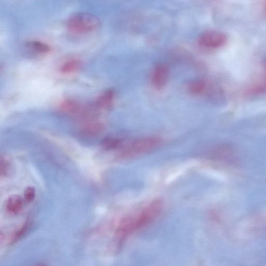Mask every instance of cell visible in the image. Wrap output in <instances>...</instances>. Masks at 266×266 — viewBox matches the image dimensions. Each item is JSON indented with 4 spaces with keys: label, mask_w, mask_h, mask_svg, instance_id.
<instances>
[{
    "label": "cell",
    "mask_w": 266,
    "mask_h": 266,
    "mask_svg": "<svg viewBox=\"0 0 266 266\" xmlns=\"http://www.w3.org/2000/svg\"><path fill=\"white\" fill-rule=\"evenodd\" d=\"M247 93L252 95H258L266 93V78L263 80L255 83L249 89Z\"/></svg>",
    "instance_id": "14"
},
{
    "label": "cell",
    "mask_w": 266,
    "mask_h": 266,
    "mask_svg": "<svg viewBox=\"0 0 266 266\" xmlns=\"http://www.w3.org/2000/svg\"><path fill=\"white\" fill-rule=\"evenodd\" d=\"M98 18L87 13H78L71 16L67 22V27L71 32L83 34L93 32L99 28Z\"/></svg>",
    "instance_id": "1"
},
{
    "label": "cell",
    "mask_w": 266,
    "mask_h": 266,
    "mask_svg": "<svg viewBox=\"0 0 266 266\" xmlns=\"http://www.w3.org/2000/svg\"><path fill=\"white\" fill-rule=\"evenodd\" d=\"M24 207V201L22 197L18 195H12L9 197L6 203V209L9 213L17 214Z\"/></svg>",
    "instance_id": "7"
},
{
    "label": "cell",
    "mask_w": 266,
    "mask_h": 266,
    "mask_svg": "<svg viewBox=\"0 0 266 266\" xmlns=\"http://www.w3.org/2000/svg\"><path fill=\"white\" fill-rule=\"evenodd\" d=\"M0 170H1V176H6L10 171V164L7 160L1 157V162H0Z\"/></svg>",
    "instance_id": "16"
},
{
    "label": "cell",
    "mask_w": 266,
    "mask_h": 266,
    "mask_svg": "<svg viewBox=\"0 0 266 266\" xmlns=\"http://www.w3.org/2000/svg\"><path fill=\"white\" fill-rule=\"evenodd\" d=\"M81 66L82 62L80 60L78 59H71L62 64L60 68V72L64 74H72L76 72Z\"/></svg>",
    "instance_id": "10"
},
{
    "label": "cell",
    "mask_w": 266,
    "mask_h": 266,
    "mask_svg": "<svg viewBox=\"0 0 266 266\" xmlns=\"http://www.w3.org/2000/svg\"><path fill=\"white\" fill-rule=\"evenodd\" d=\"M188 88L189 92L192 94L199 95L205 91L206 84L202 80H196L191 82Z\"/></svg>",
    "instance_id": "13"
},
{
    "label": "cell",
    "mask_w": 266,
    "mask_h": 266,
    "mask_svg": "<svg viewBox=\"0 0 266 266\" xmlns=\"http://www.w3.org/2000/svg\"><path fill=\"white\" fill-rule=\"evenodd\" d=\"M162 144V140L156 137L139 138L124 148L120 154L121 159L134 158L153 151Z\"/></svg>",
    "instance_id": "2"
},
{
    "label": "cell",
    "mask_w": 266,
    "mask_h": 266,
    "mask_svg": "<svg viewBox=\"0 0 266 266\" xmlns=\"http://www.w3.org/2000/svg\"><path fill=\"white\" fill-rule=\"evenodd\" d=\"M265 7H266V5H265Z\"/></svg>",
    "instance_id": "18"
},
{
    "label": "cell",
    "mask_w": 266,
    "mask_h": 266,
    "mask_svg": "<svg viewBox=\"0 0 266 266\" xmlns=\"http://www.w3.org/2000/svg\"><path fill=\"white\" fill-rule=\"evenodd\" d=\"M122 144V141L120 139L114 137H107L103 140L102 146L107 150H112L120 147Z\"/></svg>",
    "instance_id": "12"
},
{
    "label": "cell",
    "mask_w": 266,
    "mask_h": 266,
    "mask_svg": "<svg viewBox=\"0 0 266 266\" xmlns=\"http://www.w3.org/2000/svg\"><path fill=\"white\" fill-rule=\"evenodd\" d=\"M24 197L25 200L28 202H32L35 197V190L32 187L27 188L25 191Z\"/></svg>",
    "instance_id": "15"
},
{
    "label": "cell",
    "mask_w": 266,
    "mask_h": 266,
    "mask_svg": "<svg viewBox=\"0 0 266 266\" xmlns=\"http://www.w3.org/2000/svg\"><path fill=\"white\" fill-rule=\"evenodd\" d=\"M60 108L62 111L72 114H82L84 115L85 112L82 106L78 102L67 100L61 104Z\"/></svg>",
    "instance_id": "9"
},
{
    "label": "cell",
    "mask_w": 266,
    "mask_h": 266,
    "mask_svg": "<svg viewBox=\"0 0 266 266\" xmlns=\"http://www.w3.org/2000/svg\"><path fill=\"white\" fill-rule=\"evenodd\" d=\"M114 98L115 93L113 91L111 90L106 91L99 96L95 105L97 108L100 109H109L111 107Z\"/></svg>",
    "instance_id": "6"
},
{
    "label": "cell",
    "mask_w": 266,
    "mask_h": 266,
    "mask_svg": "<svg viewBox=\"0 0 266 266\" xmlns=\"http://www.w3.org/2000/svg\"><path fill=\"white\" fill-rule=\"evenodd\" d=\"M27 46L35 52L40 54H47L51 51V48L47 43L39 41H31L28 42Z\"/></svg>",
    "instance_id": "11"
},
{
    "label": "cell",
    "mask_w": 266,
    "mask_h": 266,
    "mask_svg": "<svg viewBox=\"0 0 266 266\" xmlns=\"http://www.w3.org/2000/svg\"><path fill=\"white\" fill-rule=\"evenodd\" d=\"M103 124L98 121H88L81 128V132L85 135L94 136L100 134L103 130Z\"/></svg>",
    "instance_id": "8"
},
{
    "label": "cell",
    "mask_w": 266,
    "mask_h": 266,
    "mask_svg": "<svg viewBox=\"0 0 266 266\" xmlns=\"http://www.w3.org/2000/svg\"><path fill=\"white\" fill-rule=\"evenodd\" d=\"M37 266H47L46 264H40Z\"/></svg>",
    "instance_id": "17"
},
{
    "label": "cell",
    "mask_w": 266,
    "mask_h": 266,
    "mask_svg": "<svg viewBox=\"0 0 266 266\" xmlns=\"http://www.w3.org/2000/svg\"><path fill=\"white\" fill-rule=\"evenodd\" d=\"M163 206L161 199H156L149 203L138 215L133 217L135 231L152 223L160 213Z\"/></svg>",
    "instance_id": "3"
},
{
    "label": "cell",
    "mask_w": 266,
    "mask_h": 266,
    "mask_svg": "<svg viewBox=\"0 0 266 266\" xmlns=\"http://www.w3.org/2000/svg\"><path fill=\"white\" fill-rule=\"evenodd\" d=\"M227 40V37L224 33L217 31H209L200 35L198 43L204 48L217 49L224 46Z\"/></svg>",
    "instance_id": "4"
},
{
    "label": "cell",
    "mask_w": 266,
    "mask_h": 266,
    "mask_svg": "<svg viewBox=\"0 0 266 266\" xmlns=\"http://www.w3.org/2000/svg\"><path fill=\"white\" fill-rule=\"evenodd\" d=\"M168 78V68L164 64H159L154 69L152 76L153 86L158 90L163 88Z\"/></svg>",
    "instance_id": "5"
}]
</instances>
